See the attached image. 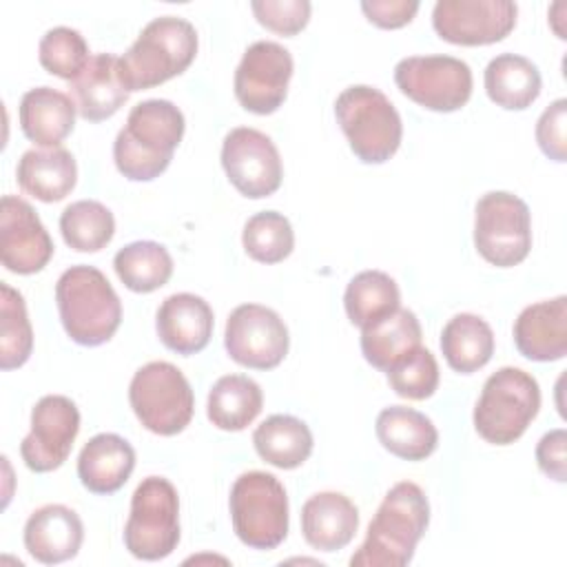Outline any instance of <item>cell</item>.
<instances>
[{"label":"cell","instance_id":"obj_1","mask_svg":"<svg viewBox=\"0 0 567 567\" xmlns=\"http://www.w3.org/2000/svg\"><path fill=\"white\" fill-rule=\"evenodd\" d=\"M430 523V503L425 492L401 481L383 496L374 518L368 525L365 540L352 554V567H403L412 560L419 540Z\"/></svg>","mask_w":567,"mask_h":567},{"label":"cell","instance_id":"obj_2","mask_svg":"<svg viewBox=\"0 0 567 567\" xmlns=\"http://www.w3.org/2000/svg\"><path fill=\"white\" fill-rule=\"evenodd\" d=\"M184 128V115L173 102L144 100L135 104L113 142L117 171L131 182L159 177L168 168Z\"/></svg>","mask_w":567,"mask_h":567},{"label":"cell","instance_id":"obj_3","mask_svg":"<svg viewBox=\"0 0 567 567\" xmlns=\"http://www.w3.org/2000/svg\"><path fill=\"white\" fill-rule=\"evenodd\" d=\"M60 321L80 346L106 343L122 323V301L106 275L95 266H71L55 284Z\"/></svg>","mask_w":567,"mask_h":567},{"label":"cell","instance_id":"obj_4","mask_svg":"<svg viewBox=\"0 0 567 567\" xmlns=\"http://www.w3.org/2000/svg\"><path fill=\"white\" fill-rule=\"evenodd\" d=\"M197 55L195 27L177 16L151 20L128 51L117 60L128 93L153 89L184 73Z\"/></svg>","mask_w":567,"mask_h":567},{"label":"cell","instance_id":"obj_5","mask_svg":"<svg viewBox=\"0 0 567 567\" xmlns=\"http://www.w3.org/2000/svg\"><path fill=\"white\" fill-rule=\"evenodd\" d=\"M334 115L352 153L363 164H383L399 151L401 115L383 91L368 84L348 86L334 102Z\"/></svg>","mask_w":567,"mask_h":567},{"label":"cell","instance_id":"obj_6","mask_svg":"<svg viewBox=\"0 0 567 567\" xmlns=\"http://www.w3.org/2000/svg\"><path fill=\"white\" fill-rule=\"evenodd\" d=\"M540 410L538 381L520 370L505 365L487 377L474 408V427L492 445L518 441Z\"/></svg>","mask_w":567,"mask_h":567},{"label":"cell","instance_id":"obj_7","mask_svg":"<svg viewBox=\"0 0 567 567\" xmlns=\"http://www.w3.org/2000/svg\"><path fill=\"white\" fill-rule=\"evenodd\" d=\"M230 520L252 549H275L288 536V496L275 474L244 472L230 487Z\"/></svg>","mask_w":567,"mask_h":567},{"label":"cell","instance_id":"obj_8","mask_svg":"<svg viewBox=\"0 0 567 567\" xmlns=\"http://www.w3.org/2000/svg\"><path fill=\"white\" fill-rule=\"evenodd\" d=\"M179 543V498L164 476H146L131 496L124 545L140 560H162Z\"/></svg>","mask_w":567,"mask_h":567},{"label":"cell","instance_id":"obj_9","mask_svg":"<svg viewBox=\"0 0 567 567\" xmlns=\"http://www.w3.org/2000/svg\"><path fill=\"white\" fill-rule=\"evenodd\" d=\"M128 403L137 421L159 436L179 434L195 412V396L188 379L168 361H151L133 374Z\"/></svg>","mask_w":567,"mask_h":567},{"label":"cell","instance_id":"obj_10","mask_svg":"<svg viewBox=\"0 0 567 567\" xmlns=\"http://www.w3.org/2000/svg\"><path fill=\"white\" fill-rule=\"evenodd\" d=\"M474 246L496 268L520 264L532 250V215L527 204L507 190L485 193L476 202Z\"/></svg>","mask_w":567,"mask_h":567},{"label":"cell","instance_id":"obj_11","mask_svg":"<svg viewBox=\"0 0 567 567\" xmlns=\"http://www.w3.org/2000/svg\"><path fill=\"white\" fill-rule=\"evenodd\" d=\"M399 91L419 106L436 113H452L472 95V69L452 55H412L394 66Z\"/></svg>","mask_w":567,"mask_h":567},{"label":"cell","instance_id":"obj_12","mask_svg":"<svg viewBox=\"0 0 567 567\" xmlns=\"http://www.w3.org/2000/svg\"><path fill=\"white\" fill-rule=\"evenodd\" d=\"M288 346V328L275 310L261 303H241L228 315L224 348L235 363L272 370L286 359Z\"/></svg>","mask_w":567,"mask_h":567},{"label":"cell","instance_id":"obj_13","mask_svg":"<svg viewBox=\"0 0 567 567\" xmlns=\"http://www.w3.org/2000/svg\"><path fill=\"white\" fill-rule=\"evenodd\" d=\"M221 166L228 182L250 199L270 197L284 177L275 142L250 126L233 128L221 144Z\"/></svg>","mask_w":567,"mask_h":567},{"label":"cell","instance_id":"obj_14","mask_svg":"<svg viewBox=\"0 0 567 567\" xmlns=\"http://www.w3.org/2000/svg\"><path fill=\"white\" fill-rule=\"evenodd\" d=\"M292 69V55L286 47L270 40L250 44L235 71L237 102L257 115L275 113L288 95Z\"/></svg>","mask_w":567,"mask_h":567},{"label":"cell","instance_id":"obj_15","mask_svg":"<svg viewBox=\"0 0 567 567\" xmlns=\"http://www.w3.org/2000/svg\"><path fill=\"white\" fill-rule=\"evenodd\" d=\"M78 432V405L62 394L42 396L31 410V432L20 443L24 465L38 474L58 470L69 458Z\"/></svg>","mask_w":567,"mask_h":567},{"label":"cell","instance_id":"obj_16","mask_svg":"<svg viewBox=\"0 0 567 567\" xmlns=\"http://www.w3.org/2000/svg\"><path fill=\"white\" fill-rule=\"evenodd\" d=\"M518 7L512 0H439L432 27L445 42L481 47L501 42L516 27Z\"/></svg>","mask_w":567,"mask_h":567},{"label":"cell","instance_id":"obj_17","mask_svg":"<svg viewBox=\"0 0 567 567\" xmlns=\"http://www.w3.org/2000/svg\"><path fill=\"white\" fill-rule=\"evenodd\" d=\"M53 257V241L38 213L22 197L4 195L0 204V259L16 275L40 272Z\"/></svg>","mask_w":567,"mask_h":567},{"label":"cell","instance_id":"obj_18","mask_svg":"<svg viewBox=\"0 0 567 567\" xmlns=\"http://www.w3.org/2000/svg\"><path fill=\"white\" fill-rule=\"evenodd\" d=\"M213 308L193 292H175L166 297L155 317L159 341L177 354L202 352L213 334Z\"/></svg>","mask_w":567,"mask_h":567},{"label":"cell","instance_id":"obj_19","mask_svg":"<svg viewBox=\"0 0 567 567\" xmlns=\"http://www.w3.org/2000/svg\"><path fill=\"white\" fill-rule=\"evenodd\" d=\"M516 350L529 361H558L567 354V297L527 306L514 321Z\"/></svg>","mask_w":567,"mask_h":567},{"label":"cell","instance_id":"obj_20","mask_svg":"<svg viewBox=\"0 0 567 567\" xmlns=\"http://www.w3.org/2000/svg\"><path fill=\"white\" fill-rule=\"evenodd\" d=\"M117 55L95 53L86 66L69 82V97L73 100L80 117L89 122H102L115 115L128 100V91L122 84Z\"/></svg>","mask_w":567,"mask_h":567},{"label":"cell","instance_id":"obj_21","mask_svg":"<svg viewBox=\"0 0 567 567\" xmlns=\"http://www.w3.org/2000/svg\"><path fill=\"white\" fill-rule=\"evenodd\" d=\"M84 540L80 516L60 503L35 509L24 525V547L42 565L71 560Z\"/></svg>","mask_w":567,"mask_h":567},{"label":"cell","instance_id":"obj_22","mask_svg":"<svg viewBox=\"0 0 567 567\" xmlns=\"http://www.w3.org/2000/svg\"><path fill=\"white\" fill-rule=\"evenodd\" d=\"M357 527L359 509L341 492H319L301 507V532L312 549H343L354 538Z\"/></svg>","mask_w":567,"mask_h":567},{"label":"cell","instance_id":"obj_23","mask_svg":"<svg viewBox=\"0 0 567 567\" xmlns=\"http://www.w3.org/2000/svg\"><path fill=\"white\" fill-rule=\"evenodd\" d=\"M73 100L51 86H35L20 100V128L40 148L60 146L75 126Z\"/></svg>","mask_w":567,"mask_h":567},{"label":"cell","instance_id":"obj_24","mask_svg":"<svg viewBox=\"0 0 567 567\" xmlns=\"http://www.w3.org/2000/svg\"><path fill=\"white\" fill-rule=\"evenodd\" d=\"M135 467V450L117 434L102 432L86 441L78 456V476L93 494H113L128 481Z\"/></svg>","mask_w":567,"mask_h":567},{"label":"cell","instance_id":"obj_25","mask_svg":"<svg viewBox=\"0 0 567 567\" xmlns=\"http://www.w3.org/2000/svg\"><path fill=\"white\" fill-rule=\"evenodd\" d=\"M16 177L27 195L53 204L75 188L78 166L73 155L62 146L31 148L18 159Z\"/></svg>","mask_w":567,"mask_h":567},{"label":"cell","instance_id":"obj_26","mask_svg":"<svg viewBox=\"0 0 567 567\" xmlns=\"http://www.w3.org/2000/svg\"><path fill=\"white\" fill-rule=\"evenodd\" d=\"M374 430L379 443L403 461H423L439 445V432L432 419L405 405H390L381 410Z\"/></svg>","mask_w":567,"mask_h":567},{"label":"cell","instance_id":"obj_27","mask_svg":"<svg viewBox=\"0 0 567 567\" xmlns=\"http://www.w3.org/2000/svg\"><path fill=\"white\" fill-rule=\"evenodd\" d=\"M421 346V323L408 308H396L392 315L361 330V352L365 361L388 372L394 363Z\"/></svg>","mask_w":567,"mask_h":567},{"label":"cell","instance_id":"obj_28","mask_svg":"<svg viewBox=\"0 0 567 567\" xmlns=\"http://www.w3.org/2000/svg\"><path fill=\"white\" fill-rule=\"evenodd\" d=\"M485 91L487 97L507 111H523L540 95V71L538 66L516 53H501L485 66Z\"/></svg>","mask_w":567,"mask_h":567},{"label":"cell","instance_id":"obj_29","mask_svg":"<svg viewBox=\"0 0 567 567\" xmlns=\"http://www.w3.org/2000/svg\"><path fill=\"white\" fill-rule=\"evenodd\" d=\"M441 352L454 372L472 374L489 363L494 354V332L478 315H454L441 332Z\"/></svg>","mask_w":567,"mask_h":567},{"label":"cell","instance_id":"obj_30","mask_svg":"<svg viewBox=\"0 0 567 567\" xmlns=\"http://www.w3.org/2000/svg\"><path fill=\"white\" fill-rule=\"evenodd\" d=\"M261 408L264 394L252 379L244 374H226L213 383L206 414L215 427L224 432H241L259 416Z\"/></svg>","mask_w":567,"mask_h":567},{"label":"cell","instance_id":"obj_31","mask_svg":"<svg viewBox=\"0 0 567 567\" xmlns=\"http://www.w3.org/2000/svg\"><path fill=\"white\" fill-rule=\"evenodd\" d=\"M252 445L266 463L279 470H295L312 452V432L297 416L272 414L252 432Z\"/></svg>","mask_w":567,"mask_h":567},{"label":"cell","instance_id":"obj_32","mask_svg":"<svg viewBox=\"0 0 567 567\" xmlns=\"http://www.w3.org/2000/svg\"><path fill=\"white\" fill-rule=\"evenodd\" d=\"M343 306L348 319L363 330L392 315L401 306V292L388 272L363 270L350 279L343 295Z\"/></svg>","mask_w":567,"mask_h":567},{"label":"cell","instance_id":"obj_33","mask_svg":"<svg viewBox=\"0 0 567 567\" xmlns=\"http://www.w3.org/2000/svg\"><path fill=\"white\" fill-rule=\"evenodd\" d=\"M113 268L128 290L144 295L168 284L173 259L162 244L144 239L120 248L113 257Z\"/></svg>","mask_w":567,"mask_h":567},{"label":"cell","instance_id":"obj_34","mask_svg":"<svg viewBox=\"0 0 567 567\" xmlns=\"http://www.w3.org/2000/svg\"><path fill=\"white\" fill-rule=\"evenodd\" d=\"M60 233L73 250L97 252L113 239L115 217L104 204L95 199H80L62 210Z\"/></svg>","mask_w":567,"mask_h":567},{"label":"cell","instance_id":"obj_35","mask_svg":"<svg viewBox=\"0 0 567 567\" xmlns=\"http://www.w3.org/2000/svg\"><path fill=\"white\" fill-rule=\"evenodd\" d=\"M33 350V330L22 295L7 281L0 284V368L13 370L27 363Z\"/></svg>","mask_w":567,"mask_h":567},{"label":"cell","instance_id":"obj_36","mask_svg":"<svg viewBox=\"0 0 567 567\" xmlns=\"http://www.w3.org/2000/svg\"><path fill=\"white\" fill-rule=\"evenodd\" d=\"M241 244L250 259L259 264H279L292 252L295 233L288 217L277 210H261L244 224Z\"/></svg>","mask_w":567,"mask_h":567},{"label":"cell","instance_id":"obj_37","mask_svg":"<svg viewBox=\"0 0 567 567\" xmlns=\"http://www.w3.org/2000/svg\"><path fill=\"white\" fill-rule=\"evenodd\" d=\"M89 47L80 31L71 27L49 29L38 47V60L42 69L62 80H73L89 62Z\"/></svg>","mask_w":567,"mask_h":567},{"label":"cell","instance_id":"obj_38","mask_svg":"<svg viewBox=\"0 0 567 567\" xmlns=\"http://www.w3.org/2000/svg\"><path fill=\"white\" fill-rule=\"evenodd\" d=\"M385 374L390 388L410 401H423L439 388V363L434 354L423 346L394 363Z\"/></svg>","mask_w":567,"mask_h":567},{"label":"cell","instance_id":"obj_39","mask_svg":"<svg viewBox=\"0 0 567 567\" xmlns=\"http://www.w3.org/2000/svg\"><path fill=\"white\" fill-rule=\"evenodd\" d=\"M250 9L257 22L279 35H297L310 20V2L306 0H255Z\"/></svg>","mask_w":567,"mask_h":567},{"label":"cell","instance_id":"obj_40","mask_svg":"<svg viewBox=\"0 0 567 567\" xmlns=\"http://www.w3.org/2000/svg\"><path fill=\"white\" fill-rule=\"evenodd\" d=\"M567 100L558 97L551 102L536 122L538 148L554 162L567 159Z\"/></svg>","mask_w":567,"mask_h":567},{"label":"cell","instance_id":"obj_41","mask_svg":"<svg viewBox=\"0 0 567 567\" xmlns=\"http://www.w3.org/2000/svg\"><path fill=\"white\" fill-rule=\"evenodd\" d=\"M536 463L545 476L558 483L567 481V432L563 427L543 434L536 445Z\"/></svg>","mask_w":567,"mask_h":567},{"label":"cell","instance_id":"obj_42","mask_svg":"<svg viewBox=\"0 0 567 567\" xmlns=\"http://www.w3.org/2000/svg\"><path fill=\"white\" fill-rule=\"evenodd\" d=\"M361 11L365 18L381 29H399L405 27L414 13L419 11V2L414 0H372L361 2Z\"/></svg>","mask_w":567,"mask_h":567}]
</instances>
